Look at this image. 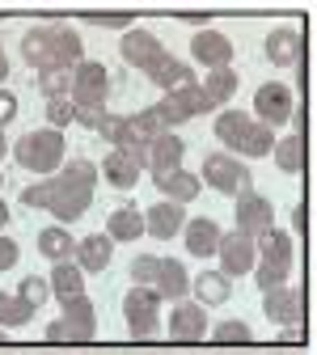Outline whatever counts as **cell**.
Instances as JSON below:
<instances>
[{"label":"cell","mask_w":317,"mask_h":355,"mask_svg":"<svg viewBox=\"0 0 317 355\" xmlns=\"http://www.w3.org/2000/svg\"><path fill=\"white\" fill-rule=\"evenodd\" d=\"M64 153H68L64 131H55V127H34V131H26V136L13 144V161L22 169L38 173V178H55L64 169V161H68Z\"/></svg>","instance_id":"1"},{"label":"cell","mask_w":317,"mask_h":355,"mask_svg":"<svg viewBox=\"0 0 317 355\" xmlns=\"http://www.w3.org/2000/svg\"><path fill=\"white\" fill-rule=\"evenodd\" d=\"M216 347H250L254 343V330H250V322H241V318H229V322H216V330L207 334Z\"/></svg>","instance_id":"37"},{"label":"cell","mask_w":317,"mask_h":355,"mask_svg":"<svg viewBox=\"0 0 317 355\" xmlns=\"http://www.w3.org/2000/svg\"><path fill=\"white\" fill-rule=\"evenodd\" d=\"M98 178H102V165H94L89 157H72L55 173V182L60 187H72V191H98Z\"/></svg>","instance_id":"26"},{"label":"cell","mask_w":317,"mask_h":355,"mask_svg":"<svg viewBox=\"0 0 317 355\" xmlns=\"http://www.w3.org/2000/svg\"><path fill=\"white\" fill-rule=\"evenodd\" d=\"M22 60L38 72V68H51L55 64V26H30L17 42Z\"/></svg>","instance_id":"14"},{"label":"cell","mask_w":317,"mask_h":355,"mask_svg":"<svg viewBox=\"0 0 317 355\" xmlns=\"http://www.w3.org/2000/svg\"><path fill=\"white\" fill-rule=\"evenodd\" d=\"M148 233V225H144V211L140 207H114L110 216H106V237L110 241H140Z\"/></svg>","instance_id":"23"},{"label":"cell","mask_w":317,"mask_h":355,"mask_svg":"<svg viewBox=\"0 0 317 355\" xmlns=\"http://www.w3.org/2000/svg\"><path fill=\"white\" fill-rule=\"evenodd\" d=\"M55 191H60L55 178H34V182L22 191V207H51L55 203Z\"/></svg>","instance_id":"42"},{"label":"cell","mask_w":317,"mask_h":355,"mask_svg":"<svg viewBox=\"0 0 317 355\" xmlns=\"http://www.w3.org/2000/svg\"><path fill=\"white\" fill-rule=\"evenodd\" d=\"M203 187H212L216 195H246L254 182H250V165L233 153H207L203 157Z\"/></svg>","instance_id":"3"},{"label":"cell","mask_w":317,"mask_h":355,"mask_svg":"<svg viewBox=\"0 0 317 355\" xmlns=\"http://www.w3.org/2000/svg\"><path fill=\"white\" fill-rule=\"evenodd\" d=\"M89 203H94V191H72V187H60V191H55V203H51L47 211H51L60 225L68 229L72 220H80V216L89 211Z\"/></svg>","instance_id":"28"},{"label":"cell","mask_w":317,"mask_h":355,"mask_svg":"<svg viewBox=\"0 0 317 355\" xmlns=\"http://www.w3.org/2000/svg\"><path fill=\"white\" fill-rule=\"evenodd\" d=\"M106 98H110V72H106V64L85 60V64L72 72V102H76V110L106 106Z\"/></svg>","instance_id":"5"},{"label":"cell","mask_w":317,"mask_h":355,"mask_svg":"<svg viewBox=\"0 0 317 355\" xmlns=\"http://www.w3.org/2000/svg\"><path fill=\"white\" fill-rule=\"evenodd\" d=\"M195 300L207 309V304H224V300H229L233 296V279L229 275H224V271H203V275H195Z\"/></svg>","instance_id":"30"},{"label":"cell","mask_w":317,"mask_h":355,"mask_svg":"<svg viewBox=\"0 0 317 355\" xmlns=\"http://www.w3.org/2000/svg\"><path fill=\"white\" fill-rule=\"evenodd\" d=\"M220 271L229 275V279H237V275H250L254 266H258V241L254 237H246V233H224V241H220Z\"/></svg>","instance_id":"11"},{"label":"cell","mask_w":317,"mask_h":355,"mask_svg":"<svg viewBox=\"0 0 317 355\" xmlns=\"http://www.w3.org/2000/svg\"><path fill=\"white\" fill-rule=\"evenodd\" d=\"M191 55H195V64H203L207 72H216V68H233V38L224 34V30H216V26H207V30H199L195 38H191Z\"/></svg>","instance_id":"10"},{"label":"cell","mask_w":317,"mask_h":355,"mask_svg":"<svg viewBox=\"0 0 317 355\" xmlns=\"http://www.w3.org/2000/svg\"><path fill=\"white\" fill-rule=\"evenodd\" d=\"M262 51H266V60L275 64V68H292V64H300L305 38H300V30H296V26H275V30L266 34Z\"/></svg>","instance_id":"15"},{"label":"cell","mask_w":317,"mask_h":355,"mask_svg":"<svg viewBox=\"0 0 317 355\" xmlns=\"http://www.w3.org/2000/svg\"><path fill=\"white\" fill-rule=\"evenodd\" d=\"M203 98H207V106L212 110H229V102H233V94H237V72L233 68H216V72H207L203 80Z\"/></svg>","instance_id":"24"},{"label":"cell","mask_w":317,"mask_h":355,"mask_svg":"<svg viewBox=\"0 0 317 355\" xmlns=\"http://www.w3.org/2000/svg\"><path fill=\"white\" fill-rule=\"evenodd\" d=\"M262 313H266V322H275L280 330L284 326L300 330V322H305V292L300 288H275V292H266Z\"/></svg>","instance_id":"13"},{"label":"cell","mask_w":317,"mask_h":355,"mask_svg":"<svg viewBox=\"0 0 317 355\" xmlns=\"http://www.w3.org/2000/svg\"><path fill=\"white\" fill-rule=\"evenodd\" d=\"M26 322H34V304H26L17 292L0 288V330H17Z\"/></svg>","instance_id":"35"},{"label":"cell","mask_w":317,"mask_h":355,"mask_svg":"<svg viewBox=\"0 0 317 355\" xmlns=\"http://www.w3.org/2000/svg\"><path fill=\"white\" fill-rule=\"evenodd\" d=\"M0 55H5V34H0Z\"/></svg>","instance_id":"54"},{"label":"cell","mask_w":317,"mask_h":355,"mask_svg":"<svg viewBox=\"0 0 317 355\" xmlns=\"http://www.w3.org/2000/svg\"><path fill=\"white\" fill-rule=\"evenodd\" d=\"M51 292H55V300L80 296L85 292V271H80L76 262H55L51 266Z\"/></svg>","instance_id":"34"},{"label":"cell","mask_w":317,"mask_h":355,"mask_svg":"<svg viewBox=\"0 0 317 355\" xmlns=\"http://www.w3.org/2000/svg\"><path fill=\"white\" fill-rule=\"evenodd\" d=\"M182 203H169V199H161V203H153L148 211H144V225H148V237H157V241H173L178 233H182Z\"/></svg>","instance_id":"18"},{"label":"cell","mask_w":317,"mask_h":355,"mask_svg":"<svg viewBox=\"0 0 317 355\" xmlns=\"http://www.w3.org/2000/svg\"><path fill=\"white\" fill-rule=\"evenodd\" d=\"M161 254H135L131 258V288H157Z\"/></svg>","instance_id":"40"},{"label":"cell","mask_w":317,"mask_h":355,"mask_svg":"<svg viewBox=\"0 0 317 355\" xmlns=\"http://www.w3.org/2000/svg\"><path fill=\"white\" fill-rule=\"evenodd\" d=\"M38 254L51 258V262H72L76 258V237L64 225H51V229L38 233Z\"/></svg>","instance_id":"29"},{"label":"cell","mask_w":317,"mask_h":355,"mask_svg":"<svg viewBox=\"0 0 317 355\" xmlns=\"http://www.w3.org/2000/svg\"><path fill=\"white\" fill-rule=\"evenodd\" d=\"M110 254H114V241L106 237V233H89V237H80L76 241V266L85 275H98V271H106L110 266Z\"/></svg>","instance_id":"19"},{"label":"cell","mask_w":317,"mask_h":355,"mask_svg":"<svg viewBox=\"0 0 317 355\" xmlns=\"http://www.w3.org/2000/svg\"><path fill=\"white\" fill-rule=\"evenodd\" d=\"M80 21L102 26V30H135V13H80Z\"/></svg>","instance_id":"44"},{"label":"cell","mask_w":317,"mask_h":355,"mask_svg":"<svg viewBox=\"0 0 317 355\" xmlns=\"http://www.w3.org/2000/svg\"><path fill=\"white\" fill-rule=\"evenodd\" d=\"M254 114H258V123H266V127H284V123L296 114L292 89H288L284 80H266V85H258V94H254Z\"/></svg>","instance_id":"7"},{"label":"cell","mask_w":317,"mask_h":355,"mask_svg":"<svg viewBox=\"0 0 317 355\" xmlns=\"http://www.w3.org/2000/svg\"><path fill=\"white\" fill-rule=\"evenodd\" d=\"M119 55H123L127 68H140V72H153L161 60H169L165 42H161L153 30H144V26H135V30H127V34L119 38Z\"/></svg>","instance_id":"4"},{"label":"cell","mask_w":317,"mask_h":355,"mask_svg":"<svg viewBox=\"0 0 317 355\" xmlns=\"http://www.w3.org/2000/svg\"><path fill=\"white\" fill-rule=\"evenodd\" d=\"M17 296H22L26 304H34V309H38V304H47V296H55V292H51V279H42V275H26V279H22V288H17Z\"/></svg>","instance_id":"43"},{"label":"cell","mask_w":317,"mask_h":355,"mask_svg":"<svg viewBox=\"0 0 317 355\" xmlns=\"http://www.w3.org/2000/svg\"><path fill=\"white\" fill-rule=\"evenodd\" d=\"M123 318L135 343H153L161 334V292L157 288H131L123 296Z\"/></svg>","instance_id":"2"},{"label":"cell","mask_w":317,"mask_h":355,"mask_svg":"<svg viewBox=\"0 0 317 355\" xmlns=\"http://www.w3.org/2000/svg\"><path fill=\"white\" fill-rule=\"evenodd\" d=\"M182 157H187V144H182V136H178V131L157 136V140L148 144V169H153V178H165V173H173V169H182Z\"/></svg>","instance_id":"16"},{"label":"cell","mask_w":317,"mask_h":355,"mask_svg":"<svg viewBox=\"0 0 317 355\" xmlns=\"http://www.w3.org/2000/svg\"><path fill=\"white\" fill-rule=\"evenodd\" d=\"M191 288H195V279H191V271L178 258H161V275H157V292H161V300H187L191 296Z\"/></svg>","instance_id":"22"},{"label":"cell","mask_w":317,"mask_h":355,"mask_svg":"<svg viewBox=\"0 0 317 355\" xmlns=\"http://www.w3.org/2000/svg\"><path fill=\"white\" fill-rule=\"evenodd\" d=\"M271 161H275V169H280V173H288V178L305 173L309 153H305V136H300V131H288L284 140H275V153H271Z\"/></svg>","instance_id":"25"},{"label":"cell","mask_w":317,"mask_h":355,"mask_svg":"<svg viewBox=\"0 0 317 355\" xmlns=\"http://www.w3.org/2000/svg\"><path fill=\"white\" fill-rule=\"evenodd\" d=\"M148 169V153H127V148H110L102 161V178L114 191H131L140 182V173Z\"/></svg>","instance_id":"12"},{"label":"cell","mask_w":317,"mask_h":355,"mask_svg":"<svg viewBox=\"0 0 317 355\" xmlns=\"http://www.w3.org/2000/svg\"><path fill=\"white\" fill-rule=\"evenodd\" d=\"M233 153H246L250 161H258V157H271V153H275V127H266V123H250V131H246V136L237 140V148Z\"/></svg>","instance_id":"32"},{"label":"cell","mask_w":317,"mask_h":355,"mask_svg":"<svg viewBox=\"0 0 317 355\" xmlns=\"http://www.w3.org/2000/svg\"><path fill=\"white\" fill-rule=\"evenodd\" d=\"M22 258V250H17V241L13 237H5L0 233V271H13V262Z\"/></svg>","instance_id":"48"},{"label":"cell","mask_w":317,"mask_h":355,"mask_svg":"<svg viewBox=\"0 0 317 355\" xmlns=\"http://www.w3.org/2000/svg\"><path fill=\"white\" fill-rule=\"evenodd\" d=\"M13 114H17V98L9 94L5 85H0V131H5V123H9Z\"/></svg>","instance_id":"49"},{"label":"cell","mask_w":317,"mask_h":355,"mask_svg":"<svg viewBox=\"0 0 317 355\" xmlns=\"http://www.w3.org/2000/svg\"><path fill=\"white\" fill-rule=\"evenodd\" d=\"M5 225H9V203L0 199V229H5Z\"/></svg>","instance_id":"52"},{"label":"cell","mask_w":317,"mask_h":355,"mask_svg":"<svg viewBox=\"0 0 317 355\" xmlns=\"http://www.w3.org/2000/svg\"><path fill=\"white\" fill-rule=\"evenodd\" d=\"M72 72L76 68H64V64H51V68H38V94L55 102V98H72Z\"/></svg>","instance_id":"31"},{"label":"cell","mask_w":317,"mask_h":355,"mask_svg":"<svg viewBox=\"0 0 317 355\" xmlns=\"http://www.w3.org/2000/svg\"><path fill=\"white\" fill-rule=\"evenodd\" d=\"M148 80H153V85H161L165 94H178V89L199 85V80H195V68H191V64H182V60H173V55H169V60H161V64L148 72Z\"/></svg>","instance_id":"27"},{"label":"cell","mask_w":317,"mask_h":355,"mask_svg":"<svg viewBox=\"0 0 317 355\" xmlns=\"http://www.w3.org/2000/svg\"><path fill=\"white\" fill-rule=\"evenodd\" d=\"M9 80V55H0V85Z\"/></svg>","instance_id":"51"},{"label":"cell","mask_w":317,"mask_h":355,"mask_svg":"<svg viewBox=\"0 0 317 355\" xmlns=\"http://www.w3.org/2000/svg\"><path fill=\"white\" fill-rule=\"evenodd\" d=\"M288 275H292V262H275V258H258L254 266V279L262 292H275V288H288Z\"/></svg>","instance_id":"38"},{"label":"cell","mask_w":317,"mask_h":355,"mask_svg":"<svg viewBox=\"0 0 317 355\" xmlns=\"http://www.w3.org/2000/svg\"><path fill=\"white\" fill-rule=\"evenodd\" d=\"M216 13L212 9H182V13H178V21H182V26H195V34L199 30H207V21H212Z\"/></svg>","instance_id":"47"},{"label":"cell","mask_w":317,"mask_h":355,"mask_svg":"<svg viewBox=\"0 0 317 355\" xmlns=\"http://www.w3.org/2000/svg\"><path fill=\"white\" fill-rule=\"evenodd\" d=\"M220 241H224V233H220V225L212 216H195V220H187V250L195 254V258H212V254H220Z\"/></svg>","instance_id":"21"},{"label":"cell","mask_w":317,"mask_h":355,"mask_svg":"<svg viewBox=\"0 0 317 355\" xmlns=\"http://www.w3.org/2000/svg\"><path fill=\"white\" fill-rule=\"evenodd\" d=\"M47 123H51L55 131H64L68 123H76V102H72V98H55V102H47Z\"/></svg>","instance_id":"45"},{"label":"cell","mask_w":317,"mask_h":355,"mask_svg":"<svg viewBox=\"0 0 317 355\" xmlns=\"http://www.w3.org/2000/svg\"><path fill=\"white\" fill-rule=\"evenodd\" d=\"M0 187H5V173H0Z\"/></svg>","instance_id":"55"},{"label":"cell","mask_w":317,"mask_h":355,"mask_svg":"<svg viewBox=\"0 0 317 355\" xmlns=\"http://www.w3.org/2000/svg\"><path fill=\"white\" fill-rule=\"evenodd\" d=\"M212 106H207V98H203V85H191V89H178V94H165L161 102H157V114H161V123H165V131H173V127H182L187 119H195V114H207Z\"/></svg>","instance_id":"8"},{"label":"cell","mask_w":317,"mask_h":355,"mask_svg":"<svg viewBox=\"0 0 317 355\" xmlns=\"http://www.w3.org/2000/svg\"><path fill=\"white\" fill-rule=\"evenodd\" d=\"M131 127H135V136H140V144H144V148H148L157 136H165V123H161L157 106H148V110H135V114H131Z\"/></svg>","instance_id":"41"},{"label":"cell","mask_w":317,"mask_h":355,"mask_svg":"<svg viewBox=\"0 0 317 355\" xmlns=\"http://www.w3.org/2000/svg\"><path fill=\"white\" fill-rule=\"evenodd\" d=\"M9 153H13V148H9V136H5V131H0V161H5Z\"/></svg>","instance_id":"50"},{"label":"cell","mask_w":317,"mask_h":355,"mask_svg":"<svg viewBox=\"0 0 317 355\" xmlns=\"http://www.w3.org/2000/svg\"><path fill=\"white\" fill-rule=\"evenodd\" d=\"M233 220H237V233H246V237L258 241L266 229H275V207H271L266 195L246 191V195H237V211H233Z\"/></svg>","instance_id":"9"},{"label":"cell","mask_w":317,"mask_h":355,"mask_svg":"<svg viewBox=\"0 0 317 355\" xmlns=\"http://www.w3.org/2000/svg\"><path fill=\"white\" fill-rule=\"evenodd\" d=\"M42 343H51V347H60V343H80L76 338V330L60 318V322H47V330H42Z\"/></svg>","instance_id":"46"},{"label":"cell","mask_w":317,"mask_h":355,"mask_svg":"<svg viewBox=\"0 0 317 355\" xmlns=\"http://www.w3.org/2000/svg\"><path fill=\"white\" fill-rule=\"evenodd\" d=\"M60 318L76 330V338H80V343H89V338L98 334V309H94V300H89L85 292H80V296L60 300Z\"/></svg>","instance_id":"17"},{"label":"cell","mask_w":317,"mask_h":355,"mask_svg":"<svg viewBox=\"0 0 317 355\" xmlns=\"http://www.w3.org/2000/svg\"><path fill=\"white\" fill-rule=\"evenodd\" d=\"M250 123H254V119H250L246 110H233V106H229V110H220V114H216L212 127H216V140H220L224 148H237V140L250 131Z\"/></svg>","instance_id":"33"},{"label":"cell","mask_w":317,"mask_h":355,"mask_svg":"<svg viewBox=\"0 0 317 355\" xmlns=\"http://www.w3.org/2000/svg\"><path fill=\"white\" fill-rule=\"evenodd\" d=\"M5 343H9V330H0V347H5Z\"/></svg>","instance_id":"53"},{"label":"cell","mask_w":317,"mask_h":355,"mask_svg":"<svg viewBox=\"0 0 317 355\" xmlns=\"http://www.w3.org/2000/svg\"><path fill=\"white\" fill-rule=\"evenodd\" d=\"M80 51H85V47H80V34H76L72 26L55 21V64H64V68H80V64H85Z\"/></svg>","instance_id":"36"},{"label":"cell","mask_w":317,"mask_h":355,"mask_svg":"<svg viewBox=\"0 0 317 355\" xmlns=\"http://www.w3.org/2000/svg\"><path fill=\"white\" fill-rule=\"evenodd\" d=\"M165 330H169L173 343H203V338L212 334L207 309H203L199 300H178V304L169 309V318H165Z\"/></svg>","instance_id":"6"},{"label":"cell","mask_w":317,"mask_h":355,"mask_svg":"<svg viewBox=\"0 0 317 355\" xmlns=\"http://www.w3.org/2000/svg\"><path fill=\"white\" fill-rule=\"evenodd\" d=\"M157 191L169 199V203H195L199 195H203V178L199 173H191V169H173V173H165V178H157Z\"/></svg>","instance_id":"20"},{"label":"cell","mask_w":317,"mask_h":355,"mask_svg":"<svg viewBox=\"0 0 317 355\" xmlns=\"http://www.w3.org/2000/svg\"><path fill=\"white\" fill-rule=\"evenodd\" d=\"M258 258H275V262H292V233H284L280 225L266 229L258 237Z\"/></svg>","instance_id":"39"}]
</instances>
